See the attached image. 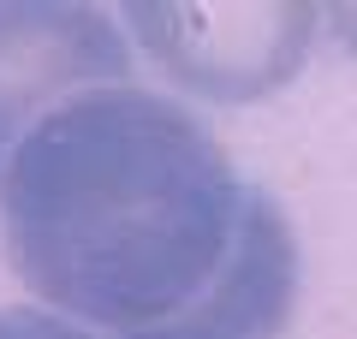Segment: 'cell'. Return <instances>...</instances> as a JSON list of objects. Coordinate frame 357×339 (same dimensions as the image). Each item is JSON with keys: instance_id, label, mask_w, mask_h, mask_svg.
Wrapping results in <instances>:
<instances>
[{"instance_id": "6da1fadb", "label": "cell", "mask_w": 357, "mask_h": 339, "mask_svg": "<svg viewBox=\"0 0 357 339\" xmlns=\"http://www.w3.org/2000/svg\"><path fill=\"white\" fill-rule=\"evenodd\" d=\"M244 209L250 185L191 101L114 84L42 119L0 173V256L42 310L126 339L203 298Z\"/></svg>"}, {"instance_id": "7a4b0ae2", "label": "cell", "mask_w": 357, "mask_h": 339, "mask_svg": "<svg viewBox=\"0 0 357 339\" xmlns=\"http://www.w3.org/2000/svg\"><path fill=\"white\" fill-rule=\"evenodd\" d=\"M137 60L167 89L208 107H250L298 84L321 42L316 0H126Z\"/></svg>"}, {"instance_id": "3957f363", "label": "cell", "mask_w": 357, "mask_h": 339, "mask_svg": "<svg viewBox=\"0 0 357 339\" xmlns=\"http://www.w3.org/2000/svg\"><path fill=\"white\" fill-rule=\"evenodd\" d=\"M137 84L119 6L102 0H0V173L60 107Z\"/></svg>"}, {"instance_id": "277c9868", "label": "cell", "mask_w": 357, "mask_h": 339, "mask_svg": "<svg viewBox=\"0 0 357 339\" xmlns=\"http://www.w3.org/2000/svg\"><path fill=\"white\" fill-rule=\"evenodd\" d=\"M298 280H304V256H298L292 220L268 190L250 185V209L232 239V256L203 286V298L185 315L126 339H280L298 310Z\"/></svg>"}, {"instance_id": "5b68a950", "label": "cell", "mask_w": 357, "mask_h": 339, "mask_svg": "<svg viewBox=\"0 0 357 339\" xmlns=\"http://www.w3.org/2000/svg\"><path fill=\"white\" fill-rule=\"evenodd\" d=\"M0 339H102V333H89L42 303H18V310H0Z\"/></svg>"}, {"instance_id": "8992f818", "label": "cell", "mask_w": 357, "mask_h": 339, "mask_svg": "<svg viewBox=\"0 0 357 339\" xmlns=\"http://www.w3.org/2000/svg\"><path fill=\"white\" fill-rule=\"evenodd\" d=\"M321 30H333L345 60H357V0H340V6H321Z\"/></svg>"}]
</instances>
